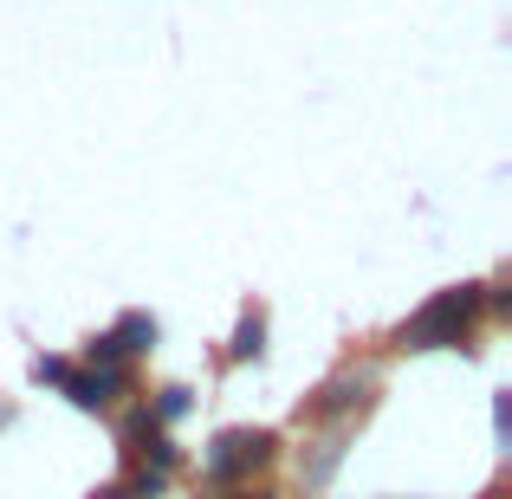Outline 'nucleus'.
<instances>
[{
    "label": "nucleus",
    "instance_id": "10",
    "mask_svg": "<svg viewBox=\"0 0 512 499\" xmlns=\"http://www.w3.org/2000/svg\"><path fill=\"white\" fill-rule=\"evenodd\" d=\"M91 499H137V493H130V487H98Z\"/></svg>",
    "mask_w": 512,
    "mask_h": 499
},
{
    "label": "nucleus",
    "instance_id": "2",
    "mask_svg": "<svg viewBox=\"0 0 512 499\" xmlns=\"http://www.w3.org/2000/svg\"><path fill=\"white\" fill-rule=\"evenodd\" d=\"M266 461H273V435H266V428H227L208 448V480L234 487V480H247L253 467H266Z\"/></svg>",
    "mask_w": 512,
    "mask_h": 499
},
{
    "label": "nucleus",
    "instance_id": "12",
    "mask_svg": "<svg viewBox=\"0 0 512 499\" xmlns=\"http://www.w3.org/2000/svg\"><path fill=\"white\" fill-rule=\"evenodd\" d=\"M487 499H500V493H487Z\"/></svg>",
    "mask_w": 512,
    "mask_h": 499
},
{
    "label": "nucleus",
    "instance_id": "1",
    "mask_svg": "<svg viewBox=\"0 0 512 499\" xmlns=\"http://www.w3.org/2000/svg\"><path fill=\"white\" fill-rule=\"evenodd\" d=\"M480 312V286H454L441 292L435 305H422V312L402 325V350H441V344H461L467 325H474Z\"/></svg>",
    "mask_w": 512,
    "mask_h": 499
},
{
    "label": "nucleus",
    "instance_id": "6",
    "mask_svg": "<svg viewBox=\"0 0 512 499\" xmlns=\"http://www.w3.org/2000/svg\"><path fill=\"white\" fill-rule=\"evenodd\" d=\"M156 435H163V422H156L150 409H137V415L124 422V441H130V448H143V441H156Z\"/></svg>",
    "mask_w": 512,
    "mask_h": 499
},
{
    "label": "nucleus",
    "instance_id": "5",
    "mask_svg": "<svg viewBox=\"0 0 512 499\" xmlns=\"http://www.w3.org/2000/svg\"><path fill=\"white\" fill-rule=\"evenodd\" d=\"M363 389H370V383H363V376H357V383H350V376H344V383H331V389H325V402H318V409H325V415H344L350 402H363Z\"/></svg>",
    "mask_w": 512,
    "mask_h": 499
},
{
    "label": "nucleus",
    "instance_id": "11",
    "mask_svg": "<svg viewBox=\"0 0 512 499\" xmlns=\"http://www.w3.org/2000/svg\"><path fill=\"white\" fill-rule=\"evenodd\" d=\"M227 499H266V493H227Z\"/></svg>",
    "mask_w": 512,
    "mask_h": 499
},
{
    "label": "nucleus",
    "instance_id": "9",
    "mask_svg": "<svg viewBox=\"0 0 512 499\" xmlns=\"http://www.w3.org/2000/svg\"><path fill=\"white\" fill-rule=\"evenodd\" d=\"M33 376H39V383H65V376H72V363H65V357H39Z\"/></svg>",
    "mask_w": 512,
    "mask_h": 499
},
{
    "label": "nucleus",
    "instance_id": "7",
    "mask_svg": "<svg viewBox=\"0 0 512 499\" xmlns=\"http://www.w3.org/2000/svg\"><path fill=\"white\" fill-rule=\"evenodd\" d=\"M260 337H266V325H260V318H247L240 337H234V357H260Z\"/></svg>",
    "mask_w": 512,
    "mask_h": 499
},
{
    "label": "nucleus",
    "instance_id": "8",
    "mask_svg": "<svg viewBox=\"0 0 512 499\" xmlns=\"http://www.w3.org/2000/svg\"><path fill=\"white\" fill-rule=\"evenodd\" d=\"M182 409H188V389H163V402H156L150 415H156V422H175Z\"/></svg>",
    "mask_w": 512,
    "mask_h": 499
},
{
    "label": "nucleus",
    "instance_id": "4",
    "mask_svg": "<svg viewBox=\"0 0 512 499\" xmlns=\"http://www.w3.org/2000/svg\"><path fill=\"white\" fill-rule=\"evenodd\" d=\"M111 344H117V357H124V350H150L156 344V318H143V312H130L124 325L111 331Z\"/></svg>",
    "mask_w": 512,
    "mask_h": 499
},
{
    "label": "nucleus",
    "instance_id": "3",
    "mask_svg": "<svg viewBox=\"0 0 512 499\" xmlns=\"http://www.w3.org/2000/svg\"><path fill=\"white\" fill-rule=\"evenodd\" d=\"M59 389L78 402V409H104V402L117 396V370H72Z\"/></svg>",
    "mask_w": 512,
    "mask_h": 499
}]
</instances>
